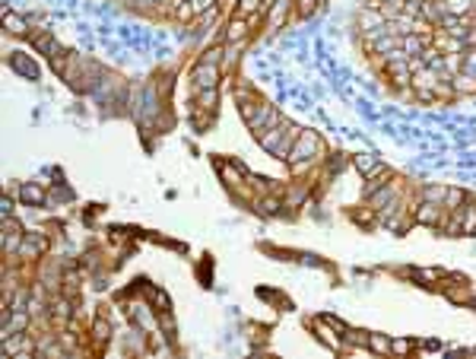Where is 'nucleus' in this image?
Wrapping results in <instances>:
<instances>
[{
	"label": "nucleus",
	"mask_w": 476,
	"mask_h": 359,
	"mask_svg": "<svg viewBox=\"0 0 476 359\" xmlns=\"http://www.w3.org/2000/svg\"><path fill=\"white\" fill-rule=\"evenodd\" d=\"M416 220H419V223H438V220H442V213H438L435 203H422V207L416 210Z\"/></svg>",
	"instance_id": "4"
},
{
	"label": "nucleus",
	"mask_w": 476,
	"mask_h": 359,
	"mask_svg": "<svg viewBox=\"0 0 476 359\" xmlns=\"http://www.w3.org/2000/svg\"><path fill=\"white\" fill-rule=\"evenodd\" d=\"M92 331L99 334V340H105V337H108V325H105L102 318H99V321H95V325H92Z\"/></svg>",
	"instance_id": "18"
},
{
	"label": "nucleus",
	"mask_w": 476,
	"mask_h": 359,
	"mask_svg": "<svg viewBox=\"0 0 476 359\" xmlns=\"http://www.w3.org/2000/svg\"><path fill=\"white\" fill-rule=\"evenodd\" d=\"M355 169L362 175H368V178H375V172H381V165H378L375 156H355Z\"/></svg>",
	"instance_id": "3"
},
{
	"label": "nucleus",
	"mask_w": 476,
	"mask_h": 359,
	"mask_svg": "<svg viewBox=\"0 0 476 359\" xmlns=\"http://www.w3.org/2000/svg\"><path fill=\"white\" fill-rule=\"evenodd\" d=\"M400 48H403V54H416V51H422V48H425V39H419V35H410V39L400 42Z\"/></svg>",
	"instance_id": "6"
},
{
	"label": "nucleus",
	"mask_w": 476,
	"mask_h": 359,
	"mask_svg": "<svg viewBox=\"0 0 476 359\" xmlns=\"http://www.w3.org/2000/svg\"><path fill=\"white\" fill-rule=\"evenodd\" d=\"M454 89H460V92H473V89H476V77H457V80H454Z\"/></svg>",
	"instance_id": "11"
},
{
	"label": "nucleus",
	"mask_w": 476,
	"mask_h": 359,
	"mask_svg": "<svg viewBox=\"0 0 476 359\" xmlns=\"http://www.w3.org/2000/svg\"><path fill=\"white\" fill-rule=\"evenodd\" d=\"M463 67H467V74H470V77H476V51L463 54Z\"/></svg>",
	"instance_id": "14"
},
{
	"label": "nucleus",
	"mask_w": 476,
	"mask_h": 359,
	"mask_svg": "<svg viewBox=\"0 0 476 359\" xmlns=\"http://www.w3.org/2000/svg\"><path fill=\"white\" fill-rule=\"evenodd\" d=\"M467 200V194H463V191H448L445 194V207H454V210H460L457 203H463Z\"/></svg>",
	"instance_id": "9"
},
{
	"label": "nucleus",
	"mask_w": 476,
	"mask_h": 359,
	"mask_svg": "<svg viewBox=\"0 0 476 359\" xmlns=\"http://www.w3.org/2000/svg\"><path fill=\"white\" fill-rule=\"evenodd\" d=\"M19 197L29 200V203H42V200H45V194H42L38 185H22V188H19Z\"/></svg>",
	"instance_id": "5"
},
{
	"label": "nucleus",
	"mask_w": 476,
	"mask_h": 359,
	"mask_svg": "<svg viewBox=\"0 0 476 359\" xmlns=\"http://www.w3.org/2000/svg\"><path fill=\"white\" fill-rule=\"evenodd\" d=\"M390 350H394V353H410L413 343L410 340H390Z\"/></svg>",
	"instance_id": "16"
},
{
	"label": "nucleus",
	"mask_w": 476,
	"mask_h": 359,
	"mask_svg": "<svg viewBox=\"0 0 476 359\" xmlns=\"http://www.w3.org/2000/svg\"><path fill=\"white\" fill-rule=\"evenodd\" d=\"M7 29L10 32H26V19H19L13 13H7Z\"/></svg>",
	"instance_id": "12"
},
{
	"label": "nucleus",
	"mask_w": 476,
	"mask_h": 359,
	"mask_svg": "<svg viewBox=\"0 0 476 359\" xmlns=\"http://www.w3.org/2000/svg\"><path fill=\"white\" fill-rule=\"evenodd\" d=\"M264 7V0H242L238 4V16H248V13H257V10Z\"/></svg>",
	"instance_id": "8"
},
{
	"label": "nucleus",
	"mask_w": 476,
	"mask_h": 359,
	"mask_svg": "<svg viewBox=\"0 0 476 359\" xmlns=\"http://www.w3.org/2000/svg\"><path fill=\"white\" fill-rule=\"evenodd\" d=\"M194 77H197V86H200V89H216L219 70H216V64L200 61V64H197V70H194Z\"/></svg>",
	"instance_id": "2"
},
{
	"label": "nucleus",
	"mask_w": 476,
	"mask_h": 359,
	"mask_svg": "<svg viewBox=\"0 0 476 359\" xmlns=\"http://www.w3.org/2000/svg\"><path fill=\"white\" fill-rule=\"evenodd\" d=\"M368 346H372V350H378V353H390V340L387 337H368Z\"/></svg>",
	"instance_id": "10"
},
{
	"label": "nucleus",
	"mask_w": 476,
	"mask_h": 359,
	"mask_svg": "<svg viewBox=\"0 0 476 359\" xmlns=\"http://www.w3.org/2000/svg\"><path fill=\"white\" fill-rule=\"evenodd\" d=\"M200 102H204V109H213V102H216V89H200Z\"/></svg>",
	"instance_id": "15"
},
{
	"label": "nucleus",
	"mask_w": 476,
	"mask_h": 359,
	"mask_svg": "<svg viewBox=\"0 0 476 359\" xmlns=\"http://www.w3.org/2000/svg\"><path fill=\"white\" fill-rule=\"evenodd\" d=\"M445 194H448V191H442V188H428L425 191V200H445Z\"/></svg>",
	"instance_id": "17"
},
{
	"label": "nucleus",
	"mask_w": 476,
	"mask_h": 359,
	"mask_svg": "<svg viewBox=\"0 0 476 359\" xmlns=\"http://www.w3.org/2000/svg\"><path fill=\"white\" fill-rule=\"evenodd\" d=\"M390 197H394V188H390V185H387V188H381V191H378V194H375V200H372V203H375V207H381V203H387Z\"/></svg>",
	"instance_id": "13"
},
{
	"label": "nucleus",
	"mask_w": 476,
	"mask_h": 359,
	"mask_svg": "<svg viewBox=\"0 0 476 359\" xmlns=\"http://www.w3.org/2000/svg\"><path fill=\"white\" fill-rule=\"evenodd\" d=\"M245 29H248V26H245V16H238V19L229 22V32H225V35H229V42H238V39L245 35Z\"/></svg>",
	"instance_id": "7"
},
{
	"label": "nucleus",
	"mask_w": 476,
	"mask_h": 359,
	"mask_svg": "<svg viewBox=\"0 0 476 359\" xmlns=\"http://www.w3.org/2000/svg\"><path fill=\"white\" fill-rule=\"evenodd\" d=\"M318 137L311 134V130H305V134H299V140H295V147H292V153L286 159H292V162H299V159H308L311 153H318Z\"/></svg>",
	"instance_id": "1"
},
{
	"label": "nucleus",
	"mask_w": 476,
	"mask_h": 359,
	"mask_svg": "<svg viewBox=\"0 0 476 359\" xmlns=\"http://www.w3.org/2000/svg\"><path fill=\"white\" fill-rule=\"evenodd\" d=\"M299 4H302V13H305V16L314 10V0H299Z\"/></svg>",
	"instance_id": "20"
},
{
	"label": "nucleus",
	"mask_w": 476,
	"mask_h": 359,
	"mask_svg": "<svg viewBox=\"0 0 476 359\" xmlns=\"http://www.w3.org/2000/svg\"><path fill=\"white\" fill-rule=\"evenodd\" d=\"M210 4H213V0H190V10H194V13H204Z\"/></svg>",
	"instance_id": "19"
}]
</instances>
